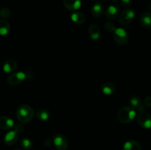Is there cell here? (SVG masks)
I'll return each mask as SVG.
<instances>
[{
  "mask_svg": "<svg viewBox=\"0 0 151 150\" xmlns=\"http://www.w3.org/2000/svg\"><path fill=\"white\" fill-rule=\"evenodd\" d=\"M135 13L131 9H126L120 13L119 17V22L123 25H128L134 20Z\"/></svg>",
  "mask_w": 151,
  "mask_h": 150,
  "instance_id": "obj_6",
  "label": "cell"
},
{
  "mask_svg": "<svg viewBox=\"0 0 151 150\" xmlns=\"http://www.w3.org/2000/svg\"><path fill=\"white\" fill-rule=\"evenodd\" d=\"M104 13V7L100 2L94 3L91 7V14L94 17L100 18Z\"/></svg>",
  "mask_w": 151,
  "mask_h": 150,
  "instance_id": "obj_15",
  "label": "cell"
},
{
  "mask_svg": "<svg viewBox=\"0 0 151 150\" xmlns=\"http://www.w3.org/2000/svg\"><path fill=\"white\" fill-rule=\"evenodd\" d=\"M129 104H131V107H133L135 110H137L139 113V112H142L145 110V105L143 104L142 100L140 99L139 97L137 96L131 97L129 100Z\"/></svg>",
  "mask_w": 151,
  "mask_h": 150,
  "instance_id": "obj_10",
  "label": "cell"
},
{
  "mask_svg": "<svg viewBox=\"0 0 151 150\" xmlns=\"http://www.w3.org/2000/svg\"><path fill=\"white\" fill-rule=\"evenodd\" d=\"M88 34L93 41H97L100 37V27L96 24H91L88 27Z\"/></svg>",
  "mask_w": 151,
  "mask_h": 150,
  "instance_id": "obj_16",
  "label": "cell"
},
{
  "mask_svg": "<svg viewBox=\"0 0 151 150\" xmlns=\"http://www.w3.org/2000/svg\"><path fill=\"white\" fill-rule=\"evenodd\" d=\"M149 8H150V10H151V3H150V4H149Z\"/></svg>",
  "mask_w": 151,
  "mask_h": 150,
  "instance_id": "obj_28",
  "label": "cell"
},
{
  "mask_svg": "<svg viewBox=\"0 0 151 150\" xmlns=\"http://www.w3.org/2000/svg\"><path fill=\"white\" fill-rule=\"evenodd\" d=\"M120 1L124 7H129L132 4V0H120Z\"/></svg>",
  "mask_w": 151,
  "mask_h": 150,
  "instance_id": "obj_26",
  "label": "cell"
},
{
  "mask_svg": "<svg viewBox=\"0 0 151 150\" xmlns=\"http://www.w3.org/2000/svg\"><path fill=\"white\" fill-rule=\"evenodd\" d=\"M144 104L147 107H151V96L146 97L144 101Z\"/></svg>",
  "mask_w": 151,
  "mask_h": 150,
  "instance_id": "obj_27",
  "label": "cell"
},
{
  "mask_svg": "<svg viewBox=\"0 0 151 150\" xmlns=\"http://www.w3.org/2000/svg\"><path fill=\"white\" fill-rule=\"evenodd\" d=\"M140 23L143 27L146 29L151 28V13L145 12L140 17Z\"/></svg>",
  "mask_w": 151,
  "mask_h": 150,
  "instance_id": "obj_14",
  "label": "cell"
},
{
  "mask_svg": "<svg viewBox=\"0 0 151 150\" xmlns=\"http://www.w3.org/2000/svg\"><path fill=\"white\" fill-rule=\"evenodd\" d=\"M17 63L15 60L10 59V60H7L4 62L2 69L5 73H12L17 69Z\"/></svg>",
  "mask_w": 151,
  "mask_h": 150,
  "instance_id": "obj_12",
  "label": "cell"
},
{
  "mask_svg": "<svg viewBox=\"0 0 151 150\" xmlns=\"http://www.w3.org/2000/svg\"><path fill=\"white\" fill-rule=\"evenodd\" d=\"M50 116V112L45 109H41V110H38L36 113V117L38 120L41 121H45L49 119Z\"/></svg>",
  "mask_w": 151,
  "mask_h": 150,
  "instance_id": "obj_21",
  "label": "cell"
},
{
  "mask_svg": "<svg viewBox=\"0 0 151 150\" xmlns=\"http://www.w3.org/2000/svg\"><path fill=\"white\" fill-rule=\"evenodd\" d=\"M14 130H16L18 133H20V132H22L24 130V126H22V124H17L15 126Z\"/></svg>",
  "mask_w": 151,
  "mask_h": 150,
  "instance_id": "obj_25",
  "label": "cell"
},
{
  "mask_svg": "<svg viewBox=\"0 0 151 150\" xmlns=\"http://www.w3.org/2000/svg\"><path fill=\"white\" fill-rule=\"evenodd\" d=\"M34 111L28 104H22L16 110V116L19 121L22 123H28L33 118Z\"/></svg>",
  "mask_w": 151,
  "mask_h": 150,
  "instance_id": "obj_1",
  "label": "cell"
},
{
  "mask_svg": "<svg viewBox=\"0 0 151 150\" xmlns=\"http://www.w3.org/2000/svg\"><path fill=\"white\" fill-rule=\"evenodd\" d=\"M123 150H141V145L135 141H128L124 144Z\"/></svg>",
  "mask_w": 151,
  "mask_h": 150,
  "instance_id": "obj_19",
  "label": "cell"
},
{
  "mask_svg": "<svg viewBox=\"0 0 151 150\" xmlns=\"http://www.w3.org/2000/svg\"><path fill=\"white\" fill-rule=\"evenodd\" d=\"M104 29L106 32H112L115 30V25L112 22H106L104 25Z\"/></svg>",
  "mask_w": 151,
  "mask_h": 150,
  "instance_id": "obj_23",
  "label": "cell"
},
{
  "mask_svg": "<svg viewBox=\"0 0 151 150\" xmlns=\"http://www.w3.org/2000/svg\"><path fill=\"white\" fill-rule=\"evenodd\" d=\"M19 133L16 130L9 131L5 134L4 137V141L7 145L13 146L17 142Z\"/></svg>",
  "mask_w": 151,
  "mask_h": 150,
  "instance_id": "obj_9",
  "label": "cell"
},
{
  "mask_svg": "<svg viewBox=\"0 0 151 150\" xmlns=\"http://www.w3.org/2000/svg\"><path fill=\"white\" fill-rule=\"evenodd\" d=\"M15 150H21V149H15Z\"/></svg>",
  "mask_w": 151,
  "mask_h": 150,
  "instance_id": "obj_29",
  "label": "cell"
},
{
  "mask_svg": "<svg viewBox=\"0 0 151 150\" xmlns=\"http://www.w3.org/2000/svg\"><path fill=\"white\" fill-rule=\"evenodd\" d=\"M27 79V73H26L24 71H19L10 74L7 77V82L10 85H17Z\"/></svg>",
  "mask_w": 151,
  "mask_h": 150,
  "instance_id": "obj_3",
  "label": "cell"
},
{
  "mask_svg": "<svg viewBox=\"0 0 151 150\" xmlns=\"http://www.w3.org/2000/svg\"><path fill=\"white\" fill-rule=\"evenodd\" d=\"M119 5L117 4H113L109 5V7L106 8V11H105V14L107 19L113 20L115 19L119 14Z\"/></svg>",
  "mask_w": 151,
  "mask_h": 150,
  "instance_id": "obj_8",
  "label": "cell"
},
{
  "mask_svg": "<svg viewBox=\"0 0 151 150\" xmlns=\"http://www.w3.org/2000/svg\"><path fill=\"white\" fill-rule=\"evenodd\" d=\"M102 92H103V94L105 95H111L114 93L115 92V90H116V88H115V85H114L112 82H106L105 84H103V86L101 88Z\"/></svg>",
  "mask_w": 151,
  "mask_h": 150,
  "instance_id": "obj_17",
  "label": "cell"
},
{
  "mask_svg": "<svg viewBox=\"0 0 151 150\" xmlns=\"http://www.w3.org/2000/svg\"><path fill=\"white\" fill-rule=\"evenodd\" d=\"M137 120L139 124L145 129L151 128V115L146 112H139L137 116Z\"/></svg>",
  "mask_w": 151,
  "mask_h": 150,
  "instance_id": "obj_5",
  "label": "cell"
},
{
  "mask_svg": "<svg viewBox=\"0 0 151 150\" xmlns=\"http://www.w3.org/2000/svg\"><path fill=\"white\" fill-rule=\"evenodd\" d=\"M21 146L24 149H30L32 147V143L29 138H24L21 141Z\"/></svg>",
  "mask_w": 151,
  "mask_h": 150,
  "instance_id": "obj_22",
  "label": "cell"
},
{
  "mask_svg": "<svg viewBox=\"0 0 151 150\" xmlns=\"http://www.w3.org/2000/svg\"><path fill=\"white\" fill-rule=\"evenodd\" d=\"M114 39L119 45L126 44L128 41V35L124 29L118 27L114 31Z\"/></svg>",
  "mask_w": 151,
  "mask_h": 150,
  "instance_id": "obj_4",
  "label": "cell"
},
{
  "mask_svg": "<svg viewBox=\"0 0 151 150\" xmlns=\"http://www.w3.org/2000/svg\"><path fill=\"white\" fill-rule=\"evenodd\" d=\"M71 19L74 23L77 24H82L85 22L86 16L83 13L81 12H75L71 15Z\"/></svg>",
  "mask_w": 151,
  "mask_h": 150,
  "instance_id": "obj_18",
  "label": "cell"
},
{
  "mask_svg": "<svg viewBox=\"0 0 151 150\" xmlns=\"http://www.w3.org/2000/svg\"><path fill=\"white\" fill-rule=\"evenodd\" d=\"M10 31V25L7 21L0 20V35H7Z\"/></svg>",
  "mask_w": 151,
  "mask_h": 150,
  "instance_id": "obj_20",
  "label": "cell"
},
{
  "mask_svg": "<svg viewBox=\"0 0 151 150\" xmlns=\"http://www.w3.org/2000/svg\"><path fill=\"white\" fill-rule=\"evenodd\" d=\"M137 116V112L131 106L121 108L117 113V119L121 123L128 124L132 121Z\"/></svg>",
  "mask_w": 151,
  "mask_h": 150,
  "instance_id": "obj_2",
  "label": "cell"
},
{
  "mask_svg": "<svg viewBox=\"0 0 151 150\" xmlns=\"http://www.w3.org/2000/svg\"><path fill=\"white\" fill-rule=\"evenodd\" d=\"M10 14H11L10 10L9 9L6 8V7L2 8L0 10V16L3 18H8L10 16Z\"/></svg>",
  "mask_w": 151,
  "mask_h": 150,
  "instance_id": "obj_24",
  "label": "cell"
},
{
  "mask_svg": "<svg viewBox=\"0 0 151 150\" xmlns=\"http://www.w3.org/2000/svg\"><path fill=\"white\" fill-rule=\"evenodd\" d=\"M14 122L10 118L7 116H1L0 117V129H10L13 127Z\"/></svg>",
  "mask_w": 151,
  "mask_h": 150,
  "instance_id": "obj_13",
  "label": "cell"
},
{
  "mask_svg": "<svg viewBox=\"0 0 151 150\" xmlns=\"http://www.w3.org/2000/svg\"><path fill=\"white\" fill-rule=\"evenodd\" d=\"M63 4L66 9L71 11L79 10L81 7V0H63Z\"/></svg>",
  "mask_w": 151,
  "mask_h": 150,
  "instance_id": "obj_11",
  "label": "cell"
},
{
  "mask_svg": "<svg viewBox=\"0 0 151 150\" xmlns=\"http://www.w3.org/2000/svg\"><path fill=\"white\" fill-rule=\"evenodd\" d=\"M53 144L58 150H66L68 149L67 140L62 134L55 135L53 138Z\"/></svg>",
  "mask_w": 151,
  "mask_h": 150,
  "instance_id": "obj_7",
  "label": "cell"
}]
</instances>
